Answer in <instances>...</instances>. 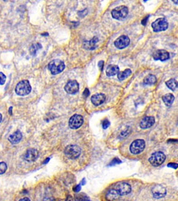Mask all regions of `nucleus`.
Wrapping results in <instances>:
<instances>
[{
	"mask_svg": "<svg viewBox=\"0 0 178 201\" xmlns=\"http://www.w3.org/2000/svg\"><path fill=\"white\" fill-rule=\"evenodd\" d=\"M98 39L96 36H94L90 40L85 41L83 43V47L86 49L93 50L97 47L96 43L98 42Z\"/></svg>",
	"mask_w": 178,
	"mask_h": 201,
	"instance_id": "18",
	"label": "nucleus"
},
{
	"mask_svg": "<svg viewBox=\"0 0 178 201\" xmlns=\"http://www.w3.org/2000/svg\"><path fill=\"white\" fill-rule=\"evenodd\" d=\"M151 192L154 198L160 199L166 196L167 190L161 184H156L152 188Z\"/></svg>",
	"mask_w": 178,
	"mask_h": 201,
	"instance_id": "9",
	"label": "nucleus"
},
{
	"mask_svg": "<svg viewBox=\"0 0 178 201\" xmlns=\"http://www.w3.org/2000/svg\"><path fill=\"white\" fill-rule=\"evenodd\" d=\"M7 169V165L4 162H0V175L4 174Z\"/></svg>",
	"mask_w": 178,
	"mask_h": 201,
	"instance_id": "27",
	"label": "nucleus"
},
{
	"mask_svg": "<svg viewBox=\"0 0 178 201\" xmlns=\"http://www.w3.org/2000/svg\"><path fill=\"white\" fill-rule=\"evenodd\" d=\"M152 56L154 60L164 61L170 58V54L164 49H158L153 53Z\"/></svg>",
	"mask_w": 178,
	"mask_h": 201,
	"instance_id": "13",
	"label": "nucleus"
},
{
	"mask_svg": "<svg viewBox=\"0 0 178 201\" xmlns=\"http://www.w3.org/2000/svg\"><path fill=\"white\" fill-rule=\"evenodd\" d=\"M22 137L23 136L21 131L20 130H17L8 137V140L12 144H17L21 141Z\"/></svg>",
	"mask_w": 178,
	"mask_h": 201,
	"instance_id": "17",
	"label": "nucleus"
},
{
	"mask_svg": "<svg viewBox=\"0 0 178 201\" xmlns=\"http://www.w3.org/2000/svg\"><path fill=\"white\" fill-rule=\"evenodd\" d=\"M115 189L116 190L120 196H123L128 194L131 192V186L127 183L120 182L115 186Z\"/></svg>",
	"mask_w": 178,
	"mask_h": 201,
	"instance_id": "10",
	"label": "nucleus"
},
{
	"mask_svg": "<svg viewBox=\"0 0 178 201\" xmlns=\"http://www.w3.org/2000/svg\"><path fill=\"white\" fill-rule=\"evenodd\" d=\"M156 77L153 74H148L144 79V83L147 85H152L156 83Z\"/></svg>",
	"mask_w": 178,
	"mask_h": 201,
	"instance_id": "24",
	"label": "nucleus"
},
{
	"mask_svg": "<svg viewBox=\"0 0 178 201\" xmlns=\"http://www.w3.org/2000/svg\"><path fill=\"white\" fill-rule=\"evenodd\" d=\"M172 1H173L174 4L178 5V0H172Z\"/></svg>",
	"mask_w": 178,
	"mask_h": 201,
	"instance_id": "43",
	"label": "nucleus"
},
{
	"mask_svg": "<svg viewBox=\"0 0 178 201\" xmlns=\"http://www.w3.org/2000/svg\"><path fill=\"white\" fill-rule=\"evenodd\" d=\"M162 99L166 106H170L174 100V96L171 93H167L162 97Z\"/></svg>",
	"mask_w": 178,
	"mask_h": 201,
	"instance_id": "21",
	"label": "nucleus"
},
{
	"mask_svg": "<svg viewBox=\"0 0 178 201\" xmlns=\"http://www.w3.org/2000/svg\"><path fill=\"white\" fill-rule=\"evenodd\" d=\"M166 159V155L162 152H155L150 157L148 161L154 167H158L161 165Z\"/></svg>",
	"mask_w": 178,
	"mask_h": 201,
	"instance_id": "5",
	"label": "nucleus"
},
{
	"mask_svg": "<svg viewBox=\"0 0 178 201\" xmlns=\"http://www.w3.org/2000/svg\"><path fill=\"white\" fill-rule=\"evenodd\" d=\"M130 43V39L128 36L121 35L114 42V45L119 49H122L127 47Z\"/></svg>",
	"mask_w": 178,
	"mask_h": 201,
	"instance_id": "11",
	"label": "nucleus"
},
{
	"mask_svg": "<svg viewBox=\"0 0 178 201\" xmlns=\"http://www.w3.org/2000/svg\"><path fill=\"white\" fill-rule=\"evenodd\" d=\"M149 17H150V15H148L147 17H145L141 21V24H142L143 26H145V25H146V24H147V21H148V19Z\"/></svg>",
	"mask_w": 178,
	"mask_h": 201,
	"instance_id": "34",
	"label": "nucleus"
},
{
	"mask_svg": "<svg viewBox=\"0 0 178 201\" xmlns=\"http://www.w3.org/2000/svg\"><path fill=\"white\" fill-rule=\"evenodd\" d=\"M31 87L29 81L27 80H23L19 81L15 89V93L19 96H26L30 93Z\"/></svg>",
	"mask_w": 178,
	"mask_h": 201,
	"instance_id": "1",
	"label": "nucleus"
},
{
	"mask_svg": "<svg viewBox=\"0 0 178 201\" xmlns=\"http://www.w3.org/2000/svg\"><path fill=\"white\" fill-rule=\"evenodd\" d=\"M128 14V8L125 5H120L115 8L111 12L112 16L113 18L117 20L125 19Z\"/></svg>",
	"mask_w": 178,
	"mask_h": 201,
	"instance_id": "3",
	"label": "nucleus"
},
{
	"mask_svg": "<svg viewBox=\"0 0 178 201\" xmlns=\"http://www.w3.org/2000/svg\"><path fill=\"white\" fill-rule=\"evenodd\" d=\"M155 123V119L152 116H147L142 119L139 126L142 129H146L151 127Z\"/></svg>",
	"mask_w": 178,
	"mask_h": 201,
	"instance_id": "15",
	"label": "nucleus"
},
{
	"mask_svg": "<svg viewBox=\"0 0 178 201\" xmlns=\"http://www.w3.org/2000/svg\"><path fill=\"white\" fill-rule=\"evenodd\" d=\"M151 26L154 32H158L167 30L169 24L165 18H158L152 23Z\"/></svg>",
	"mask_w": 178,
	"mask_h": 201,
	"instance_id": "6",
	"label": "nucleus"
},
{
	"mask_svg": "<svg viewBox=\"0 0 178 201\" xmlns=\"http://www.w3.org/2000/svg\"><path fill=\"white\" fill-rule=\"evenodd\" d=\"M178 140H174V139H170L168 140V142H177Z\"/></svg>",
	"mask_w": 178,
	"mask_h": 201,
	"instance_id": "40",
	"label": "nucleus"
},
{
	"mask_svg": "<svg viewBox=\"0 0 178 201\" xmlns=\"http://www.w3.org/2000/svg\"><path fill=\"white\" fill-rule=\"evenodd\" d=\"M42 48V46L39 43H35V44L31 45V47L30 48V52L31 55H34L36 54L37 51Z\"/></svg>",
	"mask_w": 178,
	"mask_h": 201,
	"instance_id": "26",
	"label": "nucleus"
},
{
	"mask_svg": "<svg viewBox=\"0 0 178 201\" xmlns=\"http://www.w3.org/2000/svg\"><path fill=\"white\" fill-rule=\"evenodd\" d=\"M132 73V71L129 68L125 69L124 71L119 72L117 74V78L122 81L128 77Z\"/></svg>",
	"mask_w": 178,
	"mask_h": 201,
	"instance_id": "23",
	"label": "nucleus"
},
{
	"mask_svg": "<svg viewBox=\"0 0 178 201\" xmlns=\"http://www.w3.org/2000/svg\"><path fill=\"white\" fill-rule=\"evenodd\" d=\"M1 120H2V115H1V114L0 113V123H1Z\"/></svg>",
	"mask_w": 178,
	"mask_h": 201,
	"instance_id": "44",
	"label": "nucleus"
},
{
	"mask_svg": "<svg viewBox=\"0 0 178 201\" xmlns=\"http://www.w3.org/2000/svg\"><path fill=\"white\" fill-rule=\"evenodd\" d=\"M65 65L64 62L61 59H53L48 64V69L50 71L51 74L55 75L58 74L65 69Z\"/></svg>",
	"mask_w": 178,
	"mask_h": 201,
	"instance_id": "2",
	"label": "nucleus"
},
{
	"mask_svg": "<svg viewBox=\"0 0 178 201\" xmlns=\"http://www.w3.org/2000/svg\"><path fill=\"white\" fill-rule=\"evenodd\" d=\"M120 163H121V161H120L119 158H115L110 162V163L109 164V165L112 166V165H116V164H120Z\"/></svg>",
	"mask_w": 178,
	"mask_h": 201,
	"instance_id": "29",
	"label": "nucleus"
},
{
	"mask_svg": "<svg viewBox=\"0 0 178 201\" xmlns=\"http://www.w3.org/2000/svg\"><path fill=\"white\" fill-rule=\"evenodd\" d=\"M109 125H110V122H109V121L107 119L104 120L103 121V124H102L103 128L104 129H106Z\"/></svg>",
	"mask_w": 178,
	"mask_h": 201,
	"instance_id": "30",
	"label": "nucleus"
},
{
	"mask_svg": "<svg viewBox=\"0 0 178 201\" xmlns=\"http://www.w3.org/2000/svg\"><path fill=\"white\" fill-rule=\"evenodd\" d=\"M82 95H83V96L85 97V98L88 97L89 96V95H90V91H89V90L87 88H85V90L83 92Z\"/></svg>",
	"mask_w": 178,
	"mask_h": 201,
	"instance_id": "33",
	"label": "nucleus"
},
{
	"mask_svg": "<svg viewBox=\"0 0 178 201\" xmlns=\"http://www.w3.org/2000/svg\"><path fill=\"white\" fill-rule=\"evenodd\" d=\"M64 89L69 94H75L79 90V84L76 80H69L65 84Z\"/></svg>",
	"mask_w": 178,
	"mask_h": 201,
	"instance_id": "12",
	"label": "nucleus"
},
{
	"mask_svg": "<svg viewBox=\"0 0 178 201\" xmlns=\"http://www.w3.org/2000/svg\"><path fill=\"white\" fill-rule=\"evenodd\" d=\"M6 80V76L5 75L2 73L0 72V85H2L5 83Z\"/></svg>",
	"mask_w": 178,
	"mask_h": 201,
	"instance_id": "28",
	"label": "nucleus"
},
{
	"mask_svg": "<svg viewBox=\"0 0 178 201\" xmlns=\"http://www.w3.org/2000/svg\"><path fill=\"white\" fill-rule=\"evenodd\" d=\"M166 84L169 89L174 91L178 87V82L174 78H170L166 81Z\"/></svg>",
	"mask_w": 178,
	"mask_h": 201,
	"instance_id": "22",
	"label": "nucleus"
},
{
	"mask_svg": "<svg viewBox=\"0 0 178 201\" xmlns=\"http://www.w3.org/2000/svg\"><path fill=\"white\" fill-rule=\"evenodd\" d=\"M81 190V185L80 184H78V185H76L75 186H74L73 187V191L76 192V193H78Z\"/></svg>",
	"mask_w": 178,
	"mask_h": 201,
	"instance_id": "32",
	"label": "nucleus"
},
{
	"mask_svg": "<svg viewBox=\"0 0 178 201\" xmlns=\"http://www.w3.org/2000/svg\"><path fill=\"white\" fill-rule=\"evenodd\" d=\"M119 72V68L116 65H113L110 64L107 66L106 70V73L107 76L111 77L113 76H115Z\"/></svg>",
	"mask_w": 178,
	"mask_h": 201,
	"instance_id": "20",
	"label": "nucleus"
},
{
	"mask_svg": "<svg viewBox=\"0 0 178 201\" xmlns=\"http://www.w3.org/2000/svg\"><path fill=\"white\" fill-rule=\"evenodd\" d=\"M64 153L68 158L75 159L80 156L81 154V149L77 145H71L65 147Z\"/></svg>",
	"mask_w": 178,
	"mask_h": 201,
	"instance_id": "4",
	"label": "nucleus"
},
{
	"mask_svg": "<svg viewBox=\"0 0 178 201\" xmlns=\"http://www.w3.org/2000/svg\"><path fill=\"white\" fill-rule=\"evenodd\" d=\"M39 156L38 150L36 149H28L24 156V158L26 161L28 162H33L36 161Z\"/></svg>",
	"mask_w": 178,
	"mask_h": 201,
	"instance_id": "14",
	"label": "nucleus"
},
{
	"mask_svg": "<svg viewBox=\"0 0 178 201\" xmlns=\"http://www.w3.org/2000/svg\"><path fill=\"white\" fill-rule=\"evenodd\" d=\"M98 66L100 68V70L102 71L103 69V66H104V61H100L98 64Z\"/></svg>",
	"mask_w": 178,
	"mask_h": 201,
	"instance_id": "35",
	"label": "nucleus"
},
{
	"mask_svg": "<svg viewBox=\"0 0 178 201\" xmlns=\"http://www.w3.org/2000/svg\"><path fill=\"white\" fill-rule=\"evenodd\" d=\"M145 146V141L142 139H137L134 140L130 146V151L135 155L142 152Z\"/></svg>",
	"mask_w": 178,
	"mask_h": 201,
	"instance_id": "7",
	"label": "nucleus"
},
{
	"mask_svg": "<svg viewBox=\"0 0 178 201\" xmlns=\"http://www.w3.org/2000/svg\"><path fill=\"white\" fill-rule=\"evenodd\" d=\"M12 106L9 107V108L8 109V112L9 113L10 115H12Z\"/></svg>",
	"mask_w": 178,
	"mask_h": 201,
	"instance_id": "39",
	"label": "nucleus"
},
{
	"mask_svg": "<svg viewBox=\"0 0 178 201\" xmlns=\"http://www.w3.org/2000/svg\"><path fill=\"white\" fill-rule=\"evenodd\" d=\"M49 159H49V158H47V159H46V160L44 161V162H43V164H46V163H47V162H48V161H49Z\"/></svg>",
	"mask_w": 178,
	"mask_h": 201,
	"instance_id": "42",
	"label": "nucleus"
},
{
	"mask_svg": "<svg viewBox=\"0 0 178 201\" xmlns=\"http://www.w3.org/2000/svg\"><path fill=\"white\" fill-rule=\"evenodd\" d=\"M119 196L120 195L119 194L116 190L115 189H112L109 190L107 191L105 195V197L107 201H113L117 199Z\"/></svg>",
	"mask_w": 178,
	"mask_h": 201,
	"instance_id": "19",
	"label": "nucleus"
},
{
	"mask_svg": "<svg viewBox=\"0 0 178 201\" xmlns=\"http://www.w3.org/2000/svg\"><path fill=\"white\" fill-rule=\"evenodd\" d=\"M106 99L105 95L103 93H97L93 95L91 98L92 103L95 106H98L102 104Z\"/></svg>",
	"mask_w": 178,
	"mask_h": 201,
	"instance_id": "16",
	"label": "nucleus"
},
{
	"mask_svg": "<svg viewBox=\"0 0 178 201\" xmlns=\"http://www.w3.org/2000/svg\"><path fill=\"white\" fill-rule=\"evenodd\" d=\"M19 201H30V200L29 198L26 197H24V198H23V199H20Z\"/></svg>",
	"mask_w": 178,
	"mask_h": 201,
	"instance_id": "38",
	"label": "nucleus"
},
{
	"mask_svg": "<svg viewBox=\"0 0 178 201\" xmlns=\"http://www.w3.org/2000/svg\"><path fill=\"white\" fill-rule=\"evenodd\" d=\"M43 201H55V199L53 197H44L43 200Z\"/></svg>",
	"mask_w": 178,
	"mask_h": 201,
	"instance_id": "36",
	"label": "nucleus"
},
{
	"mask_svg": "<svg viewBox=\"0 0 178 201\" xmlns=\"http://www.w3.org/2000/svg\"><path fill=\"white\" fill-rule=\"evenodd\" d=\"M81 184H82V185H84L85 184V179L84 178V179H82V180L81 181Z\"/></svg>",
	"mask_w": 178,
	"mask_h": 201,
	"instance_id": "41",
	"label": "nucleus"
},
{
	"mask_svg": "<svg viewBox=\"0 0 178 201\" xmlns=\"http://www.w3.org/2000/svg\"><path fill=\"white\" fill-rule=\"evenodd\" d=\"M65 201H74V200H73V198H72V197L71 196L69 195V196H67V197H66V200H65Z\"/></svg>",
	"mask_w": 178,
	"mask_h": 201,
	"instance_id": "37",
	"label": "nucleus"
},
{
	"mask_svg": "<svg viewBox=\"0 0 178 201\" xmlns=\"http://www.w3.org/2000/svg\"><path fill=\"white\" fill-rule=\"evenodd\" d=\"M167 166L169 167H170V168H174V169H176V168H178V164L174 163V162H170V163H169L167 164Z\"/></svg>",
	"mask_w": 178,
	"mask_h": 201,
	"instance_id": "31",
	"label": "nucleus"
},
{
	"mask_svg": "<svg viewBox=\"0 0 178 201\" xmlns=\"http://www.w3.org/2000/svg\"><path fill=\"white\" fill-rule=\"evenodd\" d=\"M83 117L79 114L73 115L69 120V126L72 129H77L80 128L83 124Z\"/></svg>",
	"mask_w": 178,
	"mask_h": 201,
	"instance_id": "8",
	"label": "nucleus"
},
{
	"mask_svg": "<svg viewBox=\"0 0 178 201\" xmlns=\"http://www.w3.org/2000/svg\"><path fill=\"white\" fill-rule=\"evenodd\" d=\"M75 201H90L89 197L84 193H78L75 195Z\"/></svg>",
	"mask_w": 178,
	"mask_h": 201,
	"instance_id": "25",
	"label": "nucleus"
}]
</instances>
